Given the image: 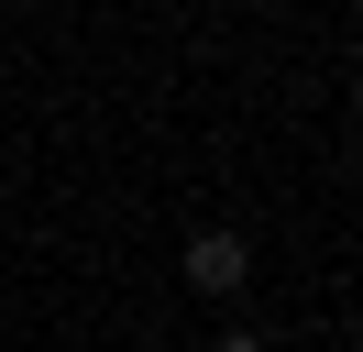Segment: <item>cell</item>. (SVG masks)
Listing matches in <instances>:
<instances>
[{"label":"cell","instance_id":"cell-1","mask_svg":"<svg viewBox=\"0 0 363 352\" xmlns=\"http://www.w3.org/2000/svg\"><path fill=\"white\" fill-rule=\"evenodd\" d=\"M177 275L199 286V297H242V275H253V253H242V231H199L177 253Z\"/></svg>","mask_w":363,"mask_h":352},{"label":"cell","instance_id":"cell-2","mask_svg":"<svg viewBox=\"0 0 363 352\" xmlns=\"http://www.w3.org/2000/svg\"><path fill=\"white\" fill-rule=\"evenodd\" d=\"M220 352H264V330H231V341H220Z\"/></svg>","mask_w":363,"mask_h":352}]
</instances>
